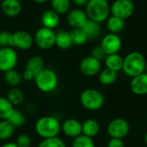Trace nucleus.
Returning a JSON list of instances; mask_svg holds the SVG:
<instances>
[{
	"mask_svg": "<svg viewBox=\"0 0 147 147\" xmlns=\"http://www.w3.org/2000/svg\"><path fill=\"white\" fill-rule=\"evenodd\" d=\"M34 130L42 140L58 137L61 132V123L55 116L44 115L36 121Z\"/></svg>",
	"mask_w": 147,
	"mask_h": 147,
	"instance_id": "f257e3e1",
	"label": "nucleus"
},
{
	"mask_svg": "<svg viewBox=\"0 0 147 147\" xmlns=\"http://www.w3.org/2000/svg\"><path fill=\"white\" fill-rule=\"evenodd\" d=\"M146 59L145 56L140 52H131L123 58V72L130 77L134 78L145 72Z\"/></svg>",
	"mask_w": 147,
	"mask_h": 147,
	"instance_id": "f03ea898",
	"label": "nucleus"
},
{
	"mask_svg": "<svg viewBox=\"0 0 147 147\" xmlns=\"http://www.w3.org/2000/svg\"><path fill=\"white\" fill-rule=\"evenodd\" d=\"M85 12L89 20L101 23L109 17L110 5L107 0H89L85 5Z\"/></svg>",
	"mask_w": 147,
	"mask_h": 147,
	"instance_id": "7ed1b4c3",
	"label": "nucleus"
},
{
	"mask_svg": "<svg viewBox=\"0 0 147 147\" xmlns=\"http://www.w3.org/2000/svg\"><path fill=\"white\" fill-rule=\"evenodd\" d=\"M37 89L43 93H51L56 90L59 78L56 72L49 68H44L34 79Z\"/></svg>",
	"mask_w": 147,
	"mask_h": 147,
	"instance_id": "20e7f679",
	"label": "nucleus"
},
{
	"mask_svg": "<svg viewBox=\"0 0 147 147\" xmlns=\"http://www.w3.org/2000/svg\"><path fill=\"white\" fill-rule=\"evenodd\" d=\"M79 102L85 109L90 111H96L102 108L105 102V97L98 90L85 89L79 96Z\"/></svg>",
	"mask_w": 147,
	"mask_h": 147,
	"instance_id": "39448f33",
	"label": "nucleus"
},
{
	"mask_svg": "<svg viewBox=\"0 0 147 147\" xmlns=\"http://www.w3.org/2000/svg\"><path fill=\"white\" fill-rule=\"evenodd\" d=\"M55 38L56 33L53 29L41 27L35 32L34 41L39 48L48 50L55 46Z\"/></svg>",
	"mask_w": 147,
	"mask_h": 147,
	"instance_id": "423d86ee",
	"label": "nucleus"
},
{
	"mask_svg": "<svg viewBox=\"0 0 147 147\" xmlns=\"http://www.w3.org/2000/svg\"><path fill=\"white\" fill-rule=\"evenodd\" d=\"M130 131V125L126 119L115 118L110 121L107 127V132L110 138L124 139L127 137Z\"/></svg>",
	"mask_w": 147,
	"mask_h": 147,
	"instance_id": "0eeeda50",
	"label": "nucleus"
},
{
	"mask_svg": "<svg viewBox=\"0 0 147 147\" xmlns=\"http://www.w3.org/2000/svg\"><path fill=\"white\" fill-rule=\"evenodd\" d=\"M135 10L134 3L132 0H115L110 5L112 16L126 20L133 16Z\"/></svg>",
	"mask_w": 147,
	"mask_h": 147,
	"instance_id": "6e6552de",
	"label": "nucleus"
},
{
	"mask_svg": "<svg viewBox=\"0 0 147 147\" xmlns=\"http://www.w3.org/2000/svg\"><path fill=\"white\" fill-rule=\"evenodd\" d=\"M17 61L18 56L15 48L11 47H0V71L6 72L15 69Z\"/></svg>",
	"mask_w": 147,
	"mask_h": 147,
	"instance_id": "1a4fd4ad",
	"label": "nucleus"
},
{
	"mask_svg": "<svg viewBox=\"0 0 147 147\" xmlns=\"http://www.w3.org/2000/svg\"><path fill=\"white\" fill-rule=\"evenodd\" d=\"M34 37L27 31L19 30L12 33L10 47L22 51L29 50L34 45Z\"/></svg>",
	"mask_w": 147,
	"mask_h": 147,
	"instance_id": "9d476101",
	"label": "nucleus"
},
{
	"mask_svg": "<svg viewBox=\"0 0 147 147\" xmlns=\"http://www.w3.org/2000/svg\"><path fill=\"white\" fill-rule=\"evenodd\" d=\"M100 46L107 55L115 54L118 53L119 51L121 49L122 41L118 34L109 33L102 38Z\"/></svg>",
	"mask_w": 147,
	"mask_h": 147,
	"instance_id": "9b49d317",
	"label": "nucleus"
},
{
	"mask_svg": "<svg viewBox=\"0 0 147 147\" xmlns=\"http://www.w3.org/2000/svg\"><path fill=\"white\" fill-rule=\"evenodd\" d=\"M101 61L92 56L84 58L79 64V70L81 73L86 77H94L101 71Z\"/></svg>",
	"mask_w": 147,
	"mask_h": 147,
	"instance_id": "f8f14e48",
	"label": "nucleus"
},
{
	"mask_svg": "<svg viewBox=\"0 0 147 147\" xmlns=\"http://www.w3.org/2000/svg\"><path fill=\"white\" fill-rule=\"evenodd\" d=\"M61 131L65 136L75 139L82 134V122L75 118H68L61 124Z\"/></svg>",
	"mask_w": 147,
	"mask_h": 147,
	"instance_id": "ddd939ff",
	"label": "nucleus"
},
{
	"mask_svg": "<svg viewBox=\"0 0 147 147\" xmlns=\"http://www.w3.org/2000/svg\"><path fill=\"white\" fill-rule=\"evenodd\" d=\"M89 20L85 10L79 8L69 10L67 13V22L73 28H82Z\"/></svg>",
	"mask_w": 147,
	"mask_h": 147,
	"instance_id": "4468645a",
	"label": "nucleus"
},
{
	"mask_svg": "<svg viewBox=\"0 0 147 147\" xmlns=\"http://www.w3.org/2000/svg\"><path fill=\"white\" fill-rule=\"evenodd\" d=\"M131 91L137 96L147 95V73L143 72L134 78L130 82Z\"/></svg>",
	"mask_w": 147,
	"mask_h": 147,
	"instance_id": "2eb2a0df",
	"label": "nucleus"
},
{
	"mask_svg": "<svg viewBox=\"0 0 147 147\" xmlns=\"http://www.w3.org/2000/svg\"><path fill=\"white\" fill-rule=\"evenodd\" d=\"M1 9L8 17H16L22 11V3L19 0H3Z\"/></svg>",
	"mask_w": 147,
	"mask_h": 147,
	"instance_id": "dca6fc26",
	"label": "nucleus"
},
{
	"mask_svg": "<svg viewBox=\"0 0 147 147\" xmlns=\"http://www.w3.org/2000/svg\"><path fill=\"white\" fill-rule=\"evenodd\" d=\"M40 22L42 24V27L54 29L59 24V15L52 9H47L41 15Z\"/></svg>",
	"mask_w": 147,
	"mask_h": 147,
	"instance_id": "f3484780",
	"label": "nucleus"
},
{
	"mask_svg": "<svg viewBox=\"0 0 147 147\" xmlns=\"http://www.w3.org/2000/svg\"><path fill=\"white\" fill-rule=\"evenodd\" d=\"M100 124L99 122L92 118L85 120L82 123V134L90 137V138H94L98 135L100 133Z\"/></svg>",
	"mask_w": 147,
	"mask_h": 147,
	"instance_id": "a211bd4d",
	"label": "nucleus"
},
{
	"mask_svg": "<svg viewBox=\"0 0 147 147\" xmlns=\"http://www.w3.org/2000/svg\"><path fill=\"white\" fill-rule=\"evenodd\" d=\"M45 68V61L44 59L40 55H34L30 57L25 65V69L32 71L34 76H36L40 71H41Z\"/></svg>",
	"mask_w": 147,
	"mask_h": 147,
	"instance_id": "6ab92c4d",
	"label": "nucleus"
},
{
	"mask_svg": "<svg viewBox=\"0 0 147 147\" xmlns=\"http://www.w3.org/2000/svg\"><path fill=\"white\" fill-rule=\"evenodd\" d=\"M104 64L106 68L118 72L120 71H122L123 57H121L119 53L107 55V57L104 59Z\"/></svg>",
	"mask_w": 147,
	"mask_h": 147,
	"instance_id": "aec40b11",
	"label": "nucleus"
},
{
	"mask_svg": "<svg viewBox=\"0 0 147 147\" xmlns=\"http://www.w3.org/2000/svg\"><path fill=\"white\" fill-rule=\"evenodd\" d=\"M55 46L59 49L66 50L72 46V41L71 38L70 32L66 30H59L56 33L55 38Z\"/></svg>",
	"mask_w": 147,
	"mask_h": 147,
	"instance_id": "412c9836",
	"label": "nucleus"
},
{
	"mask_svg": "<svg viewBox=\"0 0 147 147\" xmlns=\"http://www.w3.org/2000/svg\"><path fill=\"white\" fill-rule=\"evenodd\" d=\"M82 29L87 35L88 39H96L99 37L102 31L101 24L92 20H88Z\"/></svg>",
	"mask_w": 147,
	"mask_h": 147,
	"instance_id": "4be33fe9",
	"label": "nucleus"
},
{
	"mask_svg": "<svg viewBox=\"0 0 147 147\" xmlns=\"http://www.w3.org/2000/svg\"><path fill=\"white\" fill-rule=\"evenodd\" d=\"M117 78H118V72L108 68L101 70V71L98 74V80L100 84L105 86H109L114 84L116 82Z\"/></svg>",
	"mask_w": 147,
	"mask_h": 147,
	"instance_id": "5701e85b",
	"label": "nucleus"
},
{
	"mask_svg": "<svg viewBox=\"0 0 147 147\" xmlns=\"http://www.w3.org/2000/svg\"><path fill=\"white\" fill-rule=\"evenodd\" d=\"M8 100L13 104V106H19L22 104L25 101V95L22 89L19 87H13L11 88L8 93L7 96Z\"/></svg>",
	"mask_w": 147,
	"mask_h": 147,
	"instance_id": "b1692460",
	"label": "nucleus"
},
{
	"mask_svg": "<svg viewBox=\"0 0 147 147\" xmlns=\"http://www.w3.org/2000/svg\"><path fill=\"white\" fill-rule=\"evenodd\" d=\"M125 25H126L125 20L121 19L119 17L112 16L107 19V27L110 33L118 34L124 29Z\"/></svg>",
	"mask_w": 147,
	"mask_h": 147,
	"instance_id": "393cba45",
	"label": "nucleus"
},
{
	"mask_svg": "<svg viewBox=\"0 0 147 147\" xmlns=\"http://www.w3.org/2000/svg\"><path fill=\"white\" fill-rule=\"evenodd\" d=\"M3 78H4L5 83L8 85H9L11 88L18 87L22 80V74L16 69H12L4 72Z\"/></svg>",
	"mask_w": 147,
	"mask_h": 147,
	"instance_id": "a878e982",
	"label": "nucleus"
},
{
	"mask_svg": "<svg viewBox=\"0 0 147 147\" xmlns=\"http://www.w3.org/2000/svg\"><path fill=\"white\" fill-rule=\"evenodd\" d=\"M15 127L8 120H0V140H9L14 133Z\"/></svg>",
	"mask_w": 147,
	"mask_h": 147,
	"instance_id": "bb28decb",
	"label": "nucleus"
},
{
	"mask_svg": "<svg viewBox=\"0 0 147 147\" xmlns=\"http://www.w3.org/2000/svg\"><path fill=\"white\" fill-rule=\"evenodd\" d=\"M15 107L6 96H0V120H8Z\"/></svg>",
	"mask_w": 147,
	"mask_h": 147,
	"instance_id": "cd10ccee",
	"label": "nucleus"
},
{
	"mask_svg": "<svg viewBox=\"0 0 147 147\" xmlns=\"http://www.w3.org/2000/svg\"><path fill=\"white\" fill-rule=\"evenodd\" d=\"M71 0H50L51 9L59 16L67 14L71 8Z\"/></svg>",
	"mask_w": 147,
	"mask_h": 147,
	"instance_id": "c85d7f7f",
	"label": "nucleus"
},
{
	"mask_svg": "<svg viewBox=\"0 0 147 147\" xmlns=\"http://www.w3.org/2000/svg\"><path fill=\"white\" fill-rule=\"evenodd\" d=\"M8 121L15 127V128L22 127L25 125L27 118L25 114L18 109H15L9 117Z\"/></svg>",
	"mask_w": 147,
	"mask_h": 147,
	"instance_id": "c756f323",
	"label": "nucleus"
},
{
	"mask_svg": "<svg viewBox=\"0 0 147 147\" xmlns=\"http://www.w3.org/2000/svg\"><path fill=\"white\" fill-rule=\"evenodd\" d=\"M71 38L72 41V45L76 46H82L84 45L87 40H89L85 33L82 28H73L71 32Z\"/></svg>",
	"mask_w": 147,
	"mask_h": 147,
	"instance_id": "7c9ffc66",
	"label": "nucleus"
},
{
	"mask_svg": "<svg viewBox=\"0 0 147 147\" xmlns=\"http://www.w3.org/2000/svg\"><path fill=\"white\" fill-rule=\"evenodd\" d=\"M71 147H96V145L92 138L81 134L80 136L73 139Z\"/></svg>",
	"mask_w": 147,
	"mask_h": 147,
	"instance_id": "2f4dec72",
	"label": "nucleus"
},
{
	"mask_svg": "<svg viewBox=\"0 0 147 147\" xmlns=\"http://www.w3.org/2000/svg\"><path fill=\"white\" fill-rule=\"evenodd\" d=\"M37 147H67L65 143L59 136L42 140Z\"/></svg>",
	"mask_w": 147,
	"mask_h": 147,
	"instance_id": "473e14b6",
	"label": "nucleus"
},
{
	"mask_svg": "<svg viewBox=\"0 0 147 147\" xmlns=\"http://www.w3.org/2000/svg\"><path fill=\"white\" fill-rule=\"evenodd\" d=\"M18 147H30L31 146V139L27 134H21L17 136L16 142Z\"/></svg>",
	"mask_w": 147,
	"mask_h": 147,
	"instance_id": "72a5a7b5",
	"label": "nucleus"
},
{
	"mask_svg": "<svg viewBox=\"0 0 147 147\" xmlns=\"http://www.w3.org/2000/svg\"><path fill=\"white\" fill-rule=\"evenodd\" d=\"M12 33L3 30L0 32V47H10Z\"/></svg>",
	"mask_w": 147,
	"mask_h": 147,
	"instance_id": "f704fd0d",
	"label": "nucleus"
},
{
	"mask_svg": "<svg viewBox=\"0 0 147 147\" xmlns=\"http://www.w3.org/2000/svg\"><path fill=\"white\" fill-rule=\"evenodd\" d=\"M90 56L94 57L95 59H96L102 62V61H104L105 58L107 57V54L105 53V52L103 51V49L102 48L101 46H96L91 50Z\"/></svg>",
	"mask_w": 147,
	"mask_h": 147,
	"instance_id": "c9c22d12",
	"label": "nucleus"
},
{
	"mask_svg": "<svg viewBox=\"0 0 147 147\" xmlns=\"http://www.w3.org/2000/svg\"><path fill=\"white\" fill-rule=\"evenodd\" d=\"M107 147H125V144L121 139H114L111 138L109 141Z\"/></svg>",
	"mask_w": 147,
	"mask_h": 147,
	"instance_id": "e433bc0d",
	"label": "nucleus"
},
{
	"mask_svg": "<svg viewBox=\"0 0 147 147\" xmlns=\"http://www.w3.org/2000/svg\"><path fill=\"white\" fill-rule=\"evenodd\" d=\"M22 79L25 80V81H32V80L34 79L35 76H34V74L32 71H30L29 70L24 69L23 72L22 73Z\"/></svg>",
	"mask_w": 147,
	"mask_h": 147,
	"instance_id": "4c0bfd02",
	"label": "nucleus"
},
{
	"mask_svg": "<svg viewBox=\"0 0 147 147\" xmlns=\"http://www.w3.org/2000/svg\"><path fill=\"white\" fill-rule=\"evenodd\" d=\"M89 0H71V2L78 7H83L87 4Z\"/></svg>",
	"mask_w": 147,
	"mask_h": 147,
	"instance_id": "58836bf2",
	"label": "nucleus"
},
{
	"mask_svg": "<svg viewBox=\"0 0 147 147\" xmlns=\"http://www.w3.org/2000/svg\"><path fill=\"white\" fill-rule=\"evenodd\" d=\"M1 147H18L16 146V144L15 142H7L5 144H3Z\"/></svg>",
	"mask_w": 147,
	"mask_h": 147,
	"instance_id": "ea45409f",
	"label": "nucleus"
},
{
	"mask_svg": "<svg viewBox=\"0 0 147 147\" xmlns=\"http://www.w3.org/2000/svg\"><path fill=\"white\" fill-rule=\"evenodd\" d=\"M33 1L35 2V3H44L47 2L48 0H33Z\"/></svg>",
	"mask_w": 147,
	"mask_h": 147,
	"instance_id": "a19ab883",
	"label": "nucleus"
},
{
	"mask_svg": "<svg viewBox=\"0 0 147 147\" xmlns=\"http://www.w3.org/2000/svg\"><path fill=\"white\" fill-rule=\"evenodd\" d=\"M144 141H145L146 145L147 146V131L146 132V134H145V136H144Z\"/></svg>",
	"mask_w": 147,
	"mask_h": 147,
	"instance_id": "79ce46f5",
	"label": "nucleus"
},
{
	"mask_svg": "<svg viewBox=\"0 0 147 147\" xmlns=\"http://www.w3.org/2000/svg\"><path fill=\"white\" fill-rule=\"evenodd\" d=\"M145 72L147 73V61H146V67H145Z\"/></svg>",
	"mask_w": 147,
	"mask_h": 147,
	"instance_id": "37998d69",
	"label": "nucleus"
}]
</instances>
